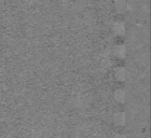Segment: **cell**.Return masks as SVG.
Masks as SVG:
<instances>
[{
	"label": "cell",
	"instance_id": "obj_1",
	"mask_svg": "<svg viewBox=\"0 0 151 138\" xmlns=\"http://www.w3.org/2000/svg\"><path fill=\"white\" fill-rule=\"evenodd\" d=\"M113 30L114 32H117L118 35H121L124 32V24L121 23V22H117L116 24L113 25Z\"/></svg>",
	"mask_w": 151,
	"mask_h": 138
},
{
	"label": "cell",
	"instance_id": "obj_5",
	"mask_svg": "<svg viewBox=\"0 0 151 138\" xmlns=\"http://www.w3.org/2000/svg\"><path fill=\"white\" fill-rule=\"evenodd\" d=\"M124 52H125V48H124V46H116V54L118 55V56L122 57L123 55H124Z\"/></svg>",
	"mask_w": 151,
	"mask_h": 138
},
{
	"label": "cell",
	"instance_id": "obj_6",
	"mask_svg": "<svg viewBox=\"0 0 151 138\" xmlns=\"http://www.w3.org/2000/svg\"><path fill=\"white\" fill-rule=\"evenodd\" d=\"M116 138H125V137H124V136H122V135H118Z\"/></svg>",
	"mask_w": 151,
	"mask_h": 138
},
{
	"label": "cell",
	"instance_id": "obj_3",
	"mask_svg": "<svg viewBox=\"0 0 151 138\" xmlns=\"http://www.w3.org/2000/svg\"><path fill=\"white\" fill-rule=\"evenodd\" d=\"M124 91H122V90H118V91H116V93H114V97H116V99L119 102V103H123L124 102Z\"/></svg>",
	"mask_w": 151,
	"mask_h": 138
},
{
	"label": "cell",
	"instance_id": "obj_4",
	"mask_svg": "<svg viewBox=\"0 0 151 138\" xmlns=\"http://www.w3.org/2000/svg\"><path fill=\"white\" fill-rule=\"evenodd\" d=\"M124 120H125V116L122 112H119V113L116 114V122L120 125L124 124Z\"/></svg>",
	"mask_w": 151,
	"mask_h": 138
},
{
	"label": "cell",
	"instance_id": "obj_2",
	"mask_svg": "<svg viewBox=\"0 0 151 138\" xmlns=\"http://www.w3.org/2000/svg\"><path fill=\"white\" fill-rule=\"evenodd\" d=\"M116 77L119 80H124V77H125V69L122 67L117 68L116 69Z\"/></svg>",
	"mask_w": 151,
	"mask_h": 138
}]
</instances>
